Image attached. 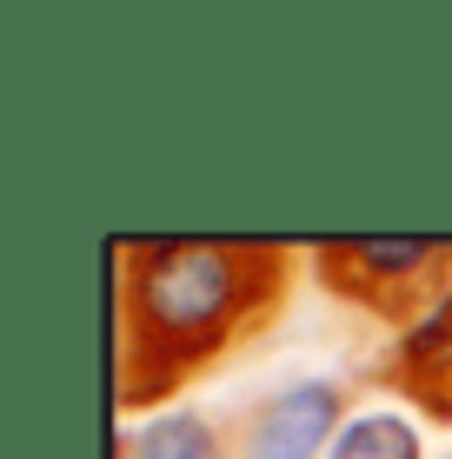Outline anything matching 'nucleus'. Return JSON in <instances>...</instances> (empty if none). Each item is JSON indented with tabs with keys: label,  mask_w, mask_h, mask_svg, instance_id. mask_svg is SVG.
I'll list each match as a JSON object with an SVG mask.
<instances>
[{
	"label": "nucleus",
	"mask_w": 452,
	"mask_h": 459,
	"mask_svg": "<svg viewBox=\"0 0 452 459\" xmlns=\"http://www.w3.org/2000/svg\"><path fill=\"white\" fill-rule=\"evenodd\" d=\"M326 459H426V439H419V426L406 413H353L346 433L333 439V453Z\"/></svg>",
	"instance_id": "obj_6"
},
{
	"label": "nucleus",
	"mask_w": 452,
	"mask_h": 459,
	"mask_svg": "<svg viewBox=\"0 0 452 459\" xmlns=\"http://www.w3.org/2000/svg\"><path fill=\"white\" fill-rule=\"evenodd\" d=\"M320 280L386 326H419L452 293V240H320Z\"/></svg>",
	"instance_id": "obj_2"
},
{
	"label": "nucleus",
	"mask_w": 452,
	"mask_h": 459,
	"mask_svg": "<svg viewBox=\"0 0 452 459\" xmlns=\"http://www.w3.org/2000/svg\"><path fill=\"white\" fill-rule=\"evenodd\" d=\"M120 406H160L286 307L293 253L267 240H114Z\"/></svg>",
	"instance_id": "obj_1"
},
{
	"label": "nucleus",
	"mask_w": 452,
	"mask_h": 459,
	"mask_svg": "<svg viewBox=\"0 0 452 459\" xmlns=\"http://www.w3.org/2000/svg\"><path fill=\"white\" fill-rule=\"evenodd\" d=\"M114 459H233V439L213 426L207 413H153L120 433Z\"/></svg>",
	"instance_id": "obj_5"
},
{
	"label": "nucleus",
	"mask_w": 452,
	"mask_h": 459,
	"mask_svg": "<svg viewBox=\"0 0 452 459\" xmlns=\"http://www.w3.org/2000/svg\"><path fill=\"white\" fill-rule=\"evenodd\" d=\"M346 386L326 373L286 379L233 420V459H326L346 433Z\"/></svg>",
	"instance_id": "obj_3"
},
{
	"label": "nucleus",
	"mask_w": 452,
	"mask_h": 459,
	"mask_svg": "<svg viewBox=\"0 0 452 459\" xmlns=\"http://www.w3.org/2000/svg\"><path fill=\"white\" fill-rule=\"evenodd\" d=\"M386 373H393V386L406 393L413 406H426L432 420H452V293L419 326L399 333Z\"/></svg>",
	"instance_id": "obj_4"
}]
</instances>
